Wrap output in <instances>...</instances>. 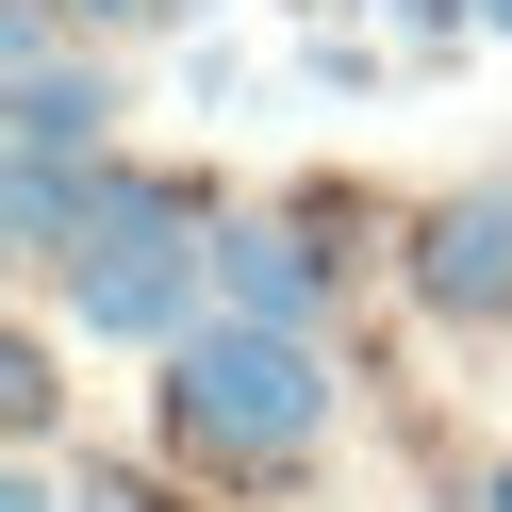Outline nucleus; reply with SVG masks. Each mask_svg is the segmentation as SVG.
<instances>
[{
	"label": "nucleus",
	"mask_w": 512,
	"mask_h": 512,
	"mask_svg": "<svg viewBox=\"0 0 512 512\" xmlns=\"http://www.w3.org/2000/svg\"><path fill=\"white\" fill-rule=\"evenodd\" d=\"M50 298H67L100 347H182L215 314V199L199 182H149V166H83V215H67Z\"/></svg>",
	"instance_id": "obj_1"
},
{
	"label": "nucleus",
	"mask_w": 512,
	"mask_h": 512,
	"mask_svg": "<svg viewBox=\"0 0 512 512\" xmlns=\"http://www.w3.org/2000/svg\"><path fill=\"white\" fill-rule=\"evenodd\" d=\"M314 430H331V364H314L298 331L199 314V331L166 347V446H199V463H298Z\"/></svg>",
	"instance_id": "obj_2"
},
{
	"label": "nucleus",
	"mask_w": 512,
	"mask_h": 512,
	"mask_svg": "<svg viewBox=\"0 0 512 512\" xmlns=\"http://www.w3.org/2000/svg\"><path fill=\"white\" fill-rule=\"evenodd\" d=\"M413 298L446 331H512V182H463L413 215Z\"/></svg>",
	"instance_id": "obj_3"
},
{
	"label": "nucleus",
	"mask_w": 512,
	"mask_h": 512,
	"mask_svg": "<svg viewBox=\"0 0 512 512\" xmlns=\"http://www.w3.org/2000/svg\"><path fill=\"white\" fill-rule=\"evenodd\" d=\"M314 298H331L314 215H215V314H232V331H298L314 347Z\"/></svg>",
	"instance_id": "obj_4"
},
{
	"label": "nucleus",
	"mask_w": 512,
	"mask_h": 512,
	"mask_svg": "<svg viewBox=\"0 0 512 512\" xmlns=\"http://www.w3.org/2000/svg\"><path fill=\"white\" fill-rule=\"evenodd\" d=\"M100 116H116V83L67 67V50L17 17V166H100Z\"/></svg>",
	"instance_id": "obj_5"
},
{
	"label": "nucleus",
	"mask_w": 512,
	"mask_h": 512,
	"mask_svg": "<svg viewBox=\"0 0 512 512\" xmlns=\"http://www.w3.org/2000/svg\"><path fill=\"white\" fill-rule=\"evenodd\" d=\"M0 413H17V446H50V413H67V380H50V347H17V364H0Z\"/></svg>",
	"instance_id": "obj_6"
},
{
	"label": "nucleus",
	"mask_w": 512,
	"mask_h": 512,
	"mask_svg": "<svg viewBox=\"0 0 512 512\" xmlns=\"http://www.w3.org/2000/svg\"><path fill=\"white\" fill-rule=\"evenodd\" d=\"M17 17H34V34H50V17H67V0H17ZM83 17H133V0H83Z\"/></svg>",
	"instance_id": "obj_7"
},
{
	"label": "nucleus",
	"mask_w": 512,
	"mask_h": 512,
	"mask_svg": "<svg viewBox=\"0 0 512 512\" xmlns=\"http://www.w3.org/2000/svg\"><path fill=\"white\" fill-rule=\"evenodd\" d=\"M463 512H512V463H496V479H479V496H463Z\"/></svg>",
	"instance_id": "obj_8"
},
{
	"label": "nucleus",
	"mask_w": 512,
	"mask_h": 512,
	"mask_svg": "<svg viewBox=\"0 0 512 512\" xmlns=\"http://www.w3.org/2000/svg\"><path fill=\"white\" fill-rule=\"evenodd\" d=\"M463 17H479V34H512V0H463Z\"/></svg>",
	"instance_id": "obj_9"
},
{
	"label": "nucleus",
	"mask_w": 512,
	"mask_h": 512,
	"mask_svg": "<svg viewBox=\"0 0 512 512\" xmlns=\"http://www.w3.org/2000/svg\"><path fill=\"white\" fill-rule=\"evenodd\" d=\"M50 512H116V496H100V479H83V496H50Z\"/></svg>",
	"instance_id": "obj_10"
}]
</instances>
